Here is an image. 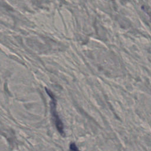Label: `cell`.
Masks as SVG:
<instances>
[{
    "instance_id": "1",
    "label": "cell",
    "mask_w": 151,
    "mask_h": 151,
    "mask_svg": "<svg viewBox=\"0 0 151 151\" xmlns=\"http://www.w3.org/2000/svg\"><path fill=\"white\" fill-rule=\"evenodd\" d=\"M47 93H48V94L50 96L51 99H52L51 101V113H52V115L53 116L54 120V122L56 126V127L58 130V131L60 132V134H63L64 132H63V124L62 123V122L61 121L59 116H58L57 111H56V103H55V100L54 99V97L53 96V94H52V92H51L50 91H49L47 89H45Z\"/></svg>"
},
{
    "instance_id": "2",
    "label": "cell",
    "mask_w": 151,
    "mask_h": 151,
    "mask_svg": "<svg viewBox=\"0 0 151 151\" xmlns=\"http://www.w3.org/2000/svg\"><path fill=\"white\" fill-rule=\"evenodd\" d=\"M69 151H80L74 143H71L70 145V150Z\"/></svg>"
}]
</instances>
